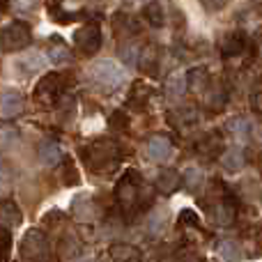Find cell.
Segmentation results:
<instances>
[{
  "mask_svg": "<svg viewBox=\"0 0 262 262\" xmlns=\"http://www.w3.org/2000/svg\"><path fill=\"white\" fill-rule=\"evenodd\" d=\"M115 200L124 214H136L152 203V189L136 170H127L115 186Z\"/></svg>",
  "mask_w": 262,
  "mask_h": 262,
  "instance_id": "1",
  "label": "cell"
},
{
  "mask_svg": "<svg viewBox=\"0 0 262 262\" xmlns=\"http://www.w3.org/2000/svg\"><path fill=\"white\" fill-rule=\"evenodd\" d=\"M205 207L212 214V221L221 228L232 226L237 219V200L228 193L223 182H212V184H209V193H207V198H205Z\"/></svg>",
  "mask_w": 262,
  "mask_h": 262,
  "instance_id": "2",
  "label": "cell"
},
{
  "mask_svg": "<svg viewBox=\"0 0 262 262\" xmlns=\"http://www.w3.org/2000/svg\"><path fill=\"white\" fill-rule=\"evenodd\" d=\"M81 157H83V163H85L92 172L111 170V168L120 161V147H118V143L111 138H97V140H92L90 145L83 147Z\"/></svg>",
  "mask_w": 262,
  "mask_h": 262,
  "instance_id": "3",
  "label": "cell"
},
{
  "mask_svg": "<svg viewBox=\"0 0 262 262\" xmlns=\"http://www.w3.org/2000/svg\"><path fill=\"white\" fill-rule=\"evenodd\" d=\"M32 35L30 28L21 21L9 23L7 28L0 30V51H7V53H16V51H23L28 44H30Z\"/></svg>",
  "mask_w": 262,
  "mask_h": 262,
  "instance_id": "4",
  "label": "cell"
},
{
  "mask_svg": "<svg viewBox=\"0 0 262 262\" xmlns=\"http://www.w3.org/2000/svg\"><path fill=\"white\" fill-rule=\"evenodd\" d=\"M92 78H95L104 90H118L124 83L127 74H124V69L120 67L118 62H113V60H99V62L92 67Z\"/></svg>",
  "mask_w": 262,
  "mask_h": 262,
  "instance_id": "5",
  "label": "cell"
},
{
  "mask_svg": "<svg viewBox=\"0 0 262 262\" xmlns=\"http://www.w3.org/2000/svg\"><path fill=\"white\" fill-rule=\"evenodd\" d=\"M46 253H49V242H46V235L37 228L28 230L21 239V258L23 262H41L46 260Z\"/></svg>",
  "mask_w": 262,
  "mask_h": 262,
  "instance_id": "6",
  "label": "cell"
},
{
  "mask_svg": "<svg viewBox=\"0 0 262 262\" xmlns=\"http://www.w3.org/2000/svg\"><path fill=\"white\" fill-rule=\"evenodd\" d=\"M74 44L83 51L85 55H92L99 51L101 46V30H99V23L95 21H88L74 32Z\"/></svg>",
  "mask_w": 262,
  "mask_h": 262,
  "instance_id": "7",
  "label": "cell"
},
{
  "mask_svg": "<svg viewBox=\"0 0 262 262\" xmlns=\"http://www.w3.org/2000/svg\"><path fill=\"white\" fill-rule=\"evenodd\" d=\"M60 76L58 74H46L44 78L39 81V85L35 88V101L39 106H53L55 104V99H58V95H60Z\"/></svg>",
  "mask_w": 262,
  "mask_h": 262,
  "instance_id": "8",
  "label": "cell"
},
{
  "mask_svg": "<svg viewBox=\"0 0 262 262\" xmlns=\"http://www.w3.org/2000/svg\"><path fill=\"white\" fill-rule=\"evenodd\" d=\"M223 136L221 131H207L203 138L195 143V152L203 159H219L223 154Z\"/></svg>",
  "mask_w": 262,
  "mask_h": 262,
  "instance_id": "9",
  "label": "cell"
},
{
  "mask_svg": "<svg viewBox=\"0 0 262 262\" xmlns=\"http://www.w3.org/2000/svg\"><path fill=\"white\" fill-rule=\"evenodd\" d=\"M219 51L223 58H235L246 51V35L242 30H230L219 39Z\"/></svg>",
  "mask_w": 262,
  "mask_h": 262,
  "instance_id": "10",
  "label": "cell"
},
{
  "mask_svg": "<svg viewBox=\"0 0 262 262\" xmlns=\"http://www.w3.org/2000/svg\"><path fill=\"white\" fill-rule=\"evenodd\" d=\"M145 152L152 161H166V159L172 157V143L166 136H152L145 145Z\"/></svg>",
  "mask_w": 262,
  "mask_h": 262,
  "instance_id": "11",
  "label": "cell"
},
{
  "mask_svg": "<svg viewBox=\"0 0 262 262\" xmlns=\"http://www.w3.org/2000/svg\"><path fill=\"white\" fill-rule=\"evenodd\" d=\"M180 186H182V175L175 170V168H163V170H159V175H157V191L159 193L170 195V193H175Z\"/></svg>",
  "mask_w": 262,
  "mask_h": 262,
  "instance_id": "12",
  "label": "cell"
},
{
  "mask_svg": "<svg viewBox=\"0 0 262 262\" xmlns=\"http://www.w3.org/2000/svg\"><path fill=\"white\" fill-rule=\"evenodd\" d=\"M219 163L223 166V170L228 172H239L246 166V154L242 147H228L223 149V154L219 157Z\"/></svg>",
  "mask_w": 262,
  "mask_h": 262,
  "instance_id": "13",
  "label": "cell"
},
{
  "mask_svg": "<svg viewBox=\"0 0 262 262\" xmlns=\"http://www.w3.org/2000/svg\"><path fill=\"white\" fill-rule=\"evenodd\" d=\"M108 255L113 262H140L143 255L136 249L134 244H124V242H118V244H111Z\"/></svg>",
  "mask_w": 262,
  "mask_h": 262,
  "instance_id": "14",
  "label": "cell"
},
{
  "mask_svg": "<svg viewBox=\"0 0 262 262\" xmlns=\"http://www.w3.org/2000/svg\"><path fill=\"white\" fill-rule=\"evenodd\" d=\"M16 226H21V209L12 200H3L0 203V228L3 230H12Z\"/></svg>",
  "mask_w": 262,
  "mask_h": 262,
  "instance_id": "15",
  "label": "cell"
},
{
  "mask_svg": "<svg viewBox=\"0 0 262 262\" xmlns=\"http://www.w3.org/2000/svg\"><path fill=\"white\" fill-rule=\"evenodd\" d=\"M228 104V92L223 85H212L209 83V88L205 90V106H207L209 111H223Z\"/></svg>",
  "mask_w": 262,
  "mask_h": 262,
  "instance_id": "16",
  "label": "cell"
},
{
  "mask_svg": "<svg viewBox=\"0 0 262 262\" xmlns=\"http://www.w3.org/2000/svg\"><path fill=\"white\" fill-rule=\"evenodd\" d=\"M216 251L226 262H242L244 260V246L235 239H221L216 244Z\"/></svg>",
  "mask_w": 262,
  "mask_h": 262,
  "instance_id": "17",
  "label": "cell"
},
{
  "mask_svg": "<svg viewBox=\"0 0 262 262\" xmlns=\"http://www.w3.org/2000/svg\"><path fill=\"white\" fill-rule=\"evenodd\" d=\"M186 85H189L191 92L200 95L209 88V72L205 67H195L191 72H186Z\"/></svg>",
  "mask_w": 262,
  "mask_h": 262,
  "instance_id": "18",
  "label": "cell"
},
{
  "mask_svg": "<svg viewBox=\"0 0 262 262\" xmlns=\"http://www.w3.org/2000/svg\"><path fill=\"white\" fill-rule=\"evenodd\" d=\"M23 111V97L16 95V92H7V95L0 97V115L3 118H14Z\"/></svg>",
  "mask_w": 262,
  "mask_h": 262,
  "instance_id": "19",
  "label": "cell"
},
{
  "mask_svg": "<svg viewBox=\"0 0 262 262\" xmlns=\"http://www.w3.org/2000/svg\"><path fill=\"white\" fill-rule=\"evenodd\" d=\"M37 157H39V161L44 166H55L62 159V149H60V145L55 140H44L39 145V149H37Z\"/></svg>",
  "mask_w": 262,
  "mask_h": 262,
  "instance_id": "20",
  "label": "cell"
},
{
  "mask_svg": "<svg viewBox=\"0 0 262 262\" xmlns=\"http://www.w3.org/2000/svg\"><path fill=\"white\" fill-rule=\"evenodd\" d=\"M186 90H189V85H186V74L184 72H175V74L168 76L166 95L170 97V99H180V97H184Z\"/></svg>",
  "mask_w": 262,
  "mask_h": 262,
  "instance_id": "21",
  "label": "cell"
},
{
  "mask_svg": "<svg viewBox=\"0 0 262 262\" xmlns=\"http://www.w3.org/2000/svg\"><path fill=\"white\" fill-rule=\"evenodd\" d=\"M205 184V175L200 168L195 166H189L184 172H182V186H184L186 191H191V193H198L200 189H203Z\"/></svg>",
  "mask_w": 262,
  "mask_h": 262,
  "instance_id": "22",
  "label": "cell"
},
{
  "mask_svg": "<svg viewBox=\"0 0 262 262\" xmlns=\"http://www.w3.org/2000/svg\"><path fill=\"white\" fill-rule=\"evenodd\" d=\"M157 64H159V49L154 44H147L140 49V58H138V67L147 74L157 72Z\"/></svg>",
  "mask_w": 262,
  "mask_h": 262,
  "instance_id": "23",
  "label": "cell"
},
{
  "mask_svg": "<svg viewBox=\"0 0 262 262\" xmlns=\"http://www.w3.org/2000/svg\"><path fill=\"white\" fill-rule=\"evenodd\" d=\"M72 212L76 214V219H81V221H92L95 214H97V207H95V203H92L88 195H81V198L74 200Z\"/></svg>",
  "mask_w": 262,
  "mask_h": 262,
  "instance_id": "24",
  "label": "cell"
},
{
  "mask_svg": "<svg viewBox=\"0 0 262 262\" xmlns=\"http://www.w3.org/2000/svg\"><path fill=\"white\" fill-rule=\"evenodd\" d=\"M168 120H170L172 127H191V124L198 122V113L193 108H180V111H170L168 113Z\"/></svg>",
  "mask_w": 262,
  "mask_h": 262,
  "instance_id": "25",
  "label": "cell"
},
{
  "mask_svg": "<svg viewBox=\"0 0 262 262\" xmlns=\"http://www.w3.org/2000/svg\"><path fill=\"white\" fill-rule=\"evenodd\" d=\"M143 16L147 18L149 26L161 28L163 21H166V14H163V5L157 3V0H154V3H147V5H145V9H143Z\"/></svg>",
  "mask_w": 262,
  "mask_h": 262,
  "instance_id": "26",
  "label": "cell"
},
{
  "mask_svg": "<svg viewBox=\"0 0 262 262\" xmlns=\"http://www.w3.org/2000/svg\"><path fill=\"white\" fill-rule=\"evenodd\" d=\"M149 95H152V88L145 85V83H134V88H131L129 92V104L136 106V108H143L145 104H147Z\"/></svg>",
  "mask_w": 262,
  "mask_h": 262,
  "instance_id": "27",
  "label": "cell"
},
{
  "mask_svg": "<svg viewBox=\"0 0 262 262\" xmlns=\"http://www.w3.org/2000/svg\"><path fill=\"white\" fill-rule=\"evenodd\" d=\"M49 58H51V62H55V64H69L72 62V51L67 49L64 41H53L49 49Z\"/></svg>",
  "mask_w": 262,
  "mask_h": 262,
  "instance_id": "28",
  "label": "cell"
},
{
  "mask_svg": "<svg viewBox=\"0 0 262 262\" xmlns=\"http://www.w3.org/2000/svg\"><path fill=\"white\" fill-rule=\"evenodd\" d=\"M120 58L127 67H136L138 64V58H140V46H136L134 41H124L120 46Z\"/></svg>",
  "mask_w": 262,
  "mask_h": 262,
  "instance_id": "29",
  "label": "cell"
},
{
  "mask_svg": "<svg viewBox=\"0 0 262 262\" xmlns=\"http://www.w3.org/2000/svg\"><path fill=\"white\" fill-rule=\"evenodd\" d=\"M78 253H81V244L74 237H62V242H60V260L69 262L76 258Z\"/></svg>",
  "mask_w": 262,
  "mask_h": 262,
  "instance_id": "30",
  "label": "cell"
},
{
  "mask_svg": "<svg viewBox=\"0 0 262 262\" xmlns=\"http://www.w3.org/2000/svg\"><path fill=\"white\" fill-rule=\"evenodd\" d=\"M226 129L230 131L232 136H237V138H246V136L251 134V122L246 118H232V120H228V124H226Z\"/></svg>",
  "mask_w": 262,
  "mask_h": 262,
  "instance_id": "31",
  "label": "cell"
},
{
  "mask_svg": "<svg viewBox=\"0 0 262 262\" xmlns=\"http://www.w3.org/2000/svg\"><path fill=\"white\" fill-rule=\"evenodd\" d=\"M136 30H138V28H136V23L131 21L129 16H122V14H120V16L115 18V35L127 37V35H134Z\"/></svg>",
  "mask_w": 262,
  "mask_h": 262,
  "instance_id": "32",
  "label": "cell"
},
{
  "mask_svg": "<svg viewBox=\"0 0 262 262\" xmlns=\"http://www.w3.org/2000/svg\"><path fill=\"white\" fill-rule=\"evenodd\" d=\"M180 226H191V228H195V230H200V216L193 212V209H182Z\"/></svg>",
  "mask_w": 262,
  "mask_h": 262,
  "instance_id": "33",
  "label": "cell"
},
{
  "mask_svg": "<svg viewBox=\"0 0 262 262\" xmlns=\"http://www.w3.org/2000/svg\"><path fill=\"white\" fill-rule=\"evenodd\" d=\"M175 262H205V258L195 249H182V251H177Z\"/></svg>",
  "mask_w": 262,
  "mask_h": 262,
  "instance_id": "34",
  "label": "cell"
},
{
  "mask_svg": "<svg viewBox=\"0 0 262 262\" xmlns=\"http://www.w3.org/2000/svg\"><path fill=\"white\" fill-rule=\"evenodd\" d=\"M111 127L113 129H120V131H124L129 127V120H127V115L122 113V111H118V113H113L111 115Z\"/></svg>",
  "mask_w": 262,
  "mask_h": 262,
  "instance_id": "35",
  "label": "cell"
},
{
  "mask_svg": "<svg viewBox=\"0 0 262 262\" xmlns=\"http://www.w3.org/2000/svg\"><path fill=\"white\" fill-rule=\"evenodd\" d=\"M12 177H14L12 166H9L5 159H0V184H9V182H12Z\"/></svg>",
  "mask_w": 262,
  "mask_h": 262,
  "instance_id": "36",
  "label": "cell"
},
{
  "mask_svg": "<svg viewBox=\"0 0 262 262\" xmlns=\"http://www.w3.org/2000/svg\"><path fill=\"white\" fill-rule=\"evenodd\" d=\"M200 5H203L207 12H221L228 5V0H200Z\"/></svg>",
  "mask_w": 262,
  "mask_h": 262,
  "instance_id": "37",
  "label": "cell"
},
{
  "mask_svg": "<svg viewBox=\"0 0 262 262\" xmlns=\"http://www.w3.org/2000/svg\"><path fill=\"white\" fill-rule=\"evenodd\" d=\"M251 108L262 115V92H255V95L251 97Z\"/></svg>",
  "mask_w": 262,
  "mask_h": 262,
  "instance_id": "38",
  "label": "cell"
},
{
  "mask_svg": "<svg viewBox=\"0 0 262 262\" xmlns=\"http://www.w3.org/2000/svg\"><path fill=\"white\" fill-rule=\"evenodd\" d=\"M14 5H16V9H32L37 5V0H14Z\"/></svg>",
  "mask_w": 262,
  "mask_h": 262,
  "instance_id": "39",
  "label": "cell"
},
{
  "mask_svg": "<svg viewBox=\"0 0 262 262\" xmlns=\"http://www.w3.org/2000/svg\"><path fill=\"white\" fill-rule=\"evenodd\" d=\"M5 3H7V0H0V5H5Z\"/></svg>",
  "mask_w": 262,
  "mask_h": 262,
  "instance_id": "40",
  "label": "cell"
},
{
  "mask_svg": "<svg viewBox=\"0 0 262 262\" xmlns=\"http://www.w3.org/2000/svg\"><path fill=\"white\" fill-rule=\"evenodd\" d=\"M81 262H90V260H81Z\"/></svg>",
  "mask_w": 262,
  "mask_h": 262,
  "instance_id": "41",
  "label": "cell"
}]
</instances>
